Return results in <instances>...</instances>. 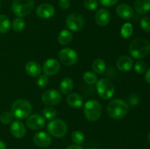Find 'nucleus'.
Instances as JSON below:
<instances>
[{
    "label": "nucleus",
    "instance_id": "f257e3e1",
    "mask_svg": "<svg viewBox=\"0 0 150 149\" xmlns=\"http://www.w3.org/2000/svg\"><path fill=\"white\" fill-rule=\"evenodd\" d=\"M128 50L132 57L136 59H142L149 53L150 43L144 38H136L131 41Z\"/></svg>",
    "mask_w": 150,
    "mask_h": 149
},
{
    "label": "nucleus",
    "instance_id": "f03ea898",
    "mask_svg": "<svg viewBox=\"0 0 150 149\" xmlns=\"http://www.w3.org/2000/svg\"><path fill=\"white\" fill-rule=\"evenodd\" d=\"M129 110V106L126 102L120 99L111 100L107 107L108 114L111 118L119 120L127 115Z\"/></svg>",
    "mask_w": 150,
    "mask_h": 149
},
{
    "label": "nucleus",
    "instance_id": "7ed1b4c3",
    "mask_svg": "<svg viewBox=\"0 0 150 149\" xmlns=\"http://www.w3.org/2000/svg\"><path fill=\"white\" fill-rule=\"evenodd\" d=\"M32 107L30 102L24 99H19L15 101L11 106V112L18 119H25L30 115Z\"/></svg>",
    "mask_w": 150,
    "mask_h": 149
},
{
    "label": "nucleus",
    "instance_id": "20e7f679",
    "mask_svg": "<svg viewBox=\"0 0 150 149\" xmlns=\"http://www.w3.org/2000/svg\"><path fill=\"white\" fill-rule=\"evenodd\" d=\"M102 106L98 101L89 99L85 103L83 107V112L85 117L89 121L95 122L98 121L102 114Z\"/></svg>",
    "mask_w": 150,
    "mask_h": 149
},
{
    "label": "nucleus",
    "instance_id": "39448f33",
    "mask_svg": "<svg viewBox=\"0 0 150 149\" xmlns=\"http://www.w3.org/2000/svg\"><path fill=\"white\" fill-rule=\"evenodd\" d=\"M35 5L34 0H13L12 11L18 18L27 16L32 11Z\"/></svg>",
    "mask_w": 150,
    "mask_h": 149
},
{
    "label": "nucleus",
    "instance_id": "423d86ee",
    "mask_svg": "<svg viewBox=\"0 0 150 149\" xmlns=\"http://www.w3.org/2000/svg\"><path fill=\"white\" fill-rule=\"evenodd\" d=\"M97 91L103 99H109L113 97L115 92L114 83L108 78H102L96 83Z\"/></svg>",
    "mask_w": 150,
    "mask_h": 149
},
{
    "label": "nucleus",
    "instance_id": "0eeeda50",
    "mask_svg": "<svg viewBox=\"0 0 150 149\" xmlns=\"http://www.w3.org/2000/svg\"><path fill=\"white\" fill-rule=\"evenodd\" d=\"M47 129L50 134L54 137L61 138L67 132V126L64 121L61 119H54L48 123Z\"/></svg>",
    "mask_w": 150,
    "mask_h": 149
},
{
    "label": "nucleus",
    "instance_id": "6e6552de",
    "mask_svg": "<svg viewBox=\"0 0 150 149\" xmlns=\"http://www.w3.org/2000/svg\"><path fill=\"white\" fill-rule=\"evenodd\" d=\"M84 18L81 13H73L67 18L66 26L70 30L78 32L84 26Z\"/></svg>",
    "mask_w": 150,
    "mask_h": 149
},
{
    "label": "nucleus",
    "instance_id": "1a4fd4ad",
    "mask_svg": "<svg viewBox=\"0 0 150 149\" xmlns=\"http://www.w3.org/2000/svg\"><path fill=\"white\" fill-rule=\"evenodd\" d=\"M59 57L63 64L72 66L76 64L79 60V56L76 51L70 48H64L59 51Z\"/></svg>",
    "mask_w": 150,
    "mask_h": 149
},
{
    "label": "nucleus",
    "instance_id": "9d476101",
    "mask_svg": "<svg viewBox=\"0 0 150 149\" xmlns=\"http://www.w3.org/2000/svg\"><path fill=\"white\" fill-rule=\"evenodd\" d=\"M62 94L58 91L54 89H49L42 94V101L45 105L48 106L57 105L61 102Z\"/></svg>",
    "mask_w": 150,
    "mask_h": 149
},
{
    "label": "nucleus",
    "instance_id": "9b49d317",
    "mask_svg": "<svg viewBox=\"0 0 150 149\" xmlns=\"http://www.w3.org/2000/svg\"><path fill=\"white\" fill-rule=\"evenodd\" d=\"M26 125L28 128L32 130H39L43 128L45 124V121L44 117L38 114L29 115L26 119Z\"/></svg>",
    "mask_w": 150,
    "mask_h": 149
},
{
    "label": "nucleus",
    "instance_id": "f8f14e48",
    "mask_svg": "<svg viewBox=\"0 0 150 149\" xmlns=\"http://www.w3.org/2000/svg\"><path fill=\"white\" fill-rule=\"evenodd\" d=\"M36 14L38 17L43 19H48L52 18L55 14V8L54 6L48 3L40 4L36 8Z\"/></svg>",
    "mask_w": 150,
    "mask_h": 149
},
{
    "label": "nucleus",
    "instance_id": "ddd939ff",
    "mask_svg": "<svg viewBox=\"0 0 150 149\" xmlns=\"http://www.w3.org/2000/svg\"><path fill=\"white\" fill-rule=\"evenodd\" d=\"M60 63L55 58H48L42 65V70L44 74L46 75H54L57 74L60 70Z\"/></svg>",
    "mask_w": 150,
    "mask_h": 149
},
{
    "label": "nucleus",
    "instance_id": "4468645a",
    "mask_svg": "<svg viewBox=\"0 0 150 149\" xmlns=\"http://www.w3.org/2000/svg\"><path fill=\"white\" fill-rule=\"evenodd\" d=\"M10 132L12 135L17 139L23 138L26 134V127L23 122H21L19 120H16L14 121H12L10 127Z\"/></svg>",
    "mask_w": 150,
    "mask_h": 149
},
{
    "label": "nucleus",
    "instance_id": "2eb2a0df",
    "mask_svg": "<svg viewBox=\"0 0 150 149\" xmlns=\"http://www.w3.org/2000/svg\"><path fill=\"white\" fill-rule=\"evenodd\" d=\"M34 143L36 145L41 148L48 147L51 144V137L49 134L45 131H39L34 135Z\"/></svg>",
    "mask_w": 150,
    "mask_h": 149
},
{
    "label": "nucleus",
    "instance_id": "dca6fc26",
    "mask_svg": "<svg viewBox=\"0 0 150 149\" xmlns=\"http://www.w3.org/2000/svg\"><path fill=\"white\" fill-rule=\"evenodd\" d=\"M117 13L120 18L125 20H130L134 16V10L127 4H120L117 7Z\"/></svg>",
    "mask_w": 150,
    "mask_h": 149
},
{
    "label": "nucleus",
    "instance_id": "f3484780",
    "mask_svg": "<svg viewBox=\"0 0 150 149\" xmlns=\"http://www.w3.org/2000/svg\"><path fill=\"white\" fill-rule=\"evenodd\" d=\"M95 18L97 24L100 26H106L111 20V13L106 9L101 8L96 12Z\"/></svg>",
    "mask_w": 150,
    "mask_h": 149
},
{
    "label": "nucleus",
    "instance_id": "a211bd4d",
    "mask_svg": "<svg viewBox=\"0 0 150 149\" xmlns=\"http://www.w3.org/2000/svg\"><path fill=\"white\" fill-rule=\"evenodd\" d=\"M117 67L120 71L128 72L133 68V60L131 57L127 55L120 56L117 61Z\"/></svg>",
    "mask_w": 150,
    "mask_h": 149
},
{
    "label": "nucleus",
    "instance_id": "6ab92c4d",
    "mask_svg": "<svg viewBox=\"0 0 150 149\" xmlns=\"http://www.w3.org/2000/svg\"><path fill=\"white\" fill-rule=\"evenodd\" d=\"M25 70L31 77H38L41 73L40 65L35 61H28L25 65Z\"/></svg>",
    "mask_w": 150,
    "mask_h": 149
},
{
    "label": "nucleus",
    "instance_id": "aec40b11",
    "mask_svg": "<svg viewBox=\"0 0 150 149\" xmlns=\"http://www.w3.org/2000/svg\"><path fill=\"white\" fill-rule=\"evenodd\" d=\"M67 103L71 108H79L83 105V99L79 93H70L67 97Z\"/></svg>",
    "mask_w": 150,
    "mask_h": 149
},
{
    "label": "nucleus",
    "instance_id": "412c9836",
    "mask_svg": "<svg viewBox=\"0 0 150 149\" xmlns=\"http://www.w3.org/2000/svg\"><path fill=\"white\" fill-rule=\"evenodd\" d=\"M134 8L139 14H146L150 11V0H135Z\"/></svg>",
    "mask_w": 150,
    "mask_h": 149
},
{
    "label": "nucleus",
    "instance_id": "4be33fe9",
    "mask_svg": "<svg viewBox=\"0 0 150 149\" xmlns=\"http://www.w3.org/2000/svg\"><path fill=\"white\" fill-rule=\"evenodd\" d=\"M73 89V81L70 77H64L59 84L60 91L63 94H69Z\"/></svg>",
    "mask_w": 150,
    "mask_h": 149
},
{
    "label": "nucleus",
    "instance_id": "5701e85b",
    "mask_svg": "<svg viewBox=\"0 0 150 149\" xmlns=\"http://www.w3.org/2000/svg\"><path fill=\"white\" fill-rule=\"evenodd\" d=\"M73 34L70 31L64 29L60 32L58 35V42L62 45H67L71 42L73 39Z\"/></svg>",
    "mask_w": 150,
    "mask_h": 149
},
{
    "label": "nucleus",
    "instance_id": "b1692460",
    "mask_svg": "<svg viewBox=\"0 0 150 149\" xmlns=\"http://www.w3.org/2000/svg\"><path fill=\"white\" fill-rule=\"evenodd\" d=\"M92 67L93 71L96 74H100L105 72L106 65H105V62L104 61V60H103L102 58H96L92 63Z\"/></svg>",
    "mask_w": 150,
    "mask_h": 149
},
{
    "label": "nucleus",
    "instance_id": "393cba45",
    "mask_svg": "<svg viewBox=\"0 0 150 149\" xmlns=\"http://www.w3.org/2000/svg\"><path fill=\"white\" fill-rule=\"evenodd\" d=\"M10 20L5 15H0V33L5 34L10 31Z\"/></svg>",
    "mask_w": 150,
    "mask_h": 149
},
{
    "label": "nucleus",
    "instance_id": "a878e982",
    "mask_svg": "<svg viewBox=\"0 0 150 149\" xmlns=\"http://www.w3.org/2000/svg\"><path fill=\"white\" fill-rule=\"evenodd\" d=\"M26 23L25 20L22 18H16L12 23V28L16 32H21L24 29Z\"/></svg>",
    "mask_w": 150,
    "mask_h": 149
},
{
    "label": "nucleus",
    "instance_id": "bb28decb",
    "mask_svg": "<svg viewBox=\"0 0 150 149\" xmlns=\"http://www.w3.org/2000/svg\"><path fill=\"white\" fill-rule=\"evenodd\" d=\"M83 80L86 83L89 85H93L98 81V76L95 72L87 71L84 72L83 75Z\"/></svg>",
    "mask_w": 150,
    "mask_h": 149
},
{
    "label": "nucleus",
    "instance_id": "cd10ccee",
    "mask_svg": "<svg viewBox=\"0 0 150 149\" xmlns=\"http://www.w3.org/2000/svg\"><path fill=\"white\" fill-rule=\"evenodd\" d=\"M133 32V25L130 23H125L123 24L121 29V36L125 39L129 38L132 35Z\"/></svg>",
    "mask_w": 150,
    "mask_h": 149
},
{
    "label": "nucleus",
    "instance_id": "c85d7f7f",
    "mask_svg": "<svg viewBox=\"0 0 150 149\" xmlns=\"http://www.w3.org/2000/svg\"><path fill=\"white\" fill-rule=\"evenodd\" d=\"M71 139L72 141H73L75 144L80 145L84 141L85 136L82 131H74L71 134Z\"/></svg>",
    "mask_w": 150,
    "mask_h": 149
},
{
    "label": "nucleus",
    "instance_id": "c756f323",
    "mask_svg": "<svg viewBox=\"0 0 150 149\" xmlns=\"http://www.w3.org/2000/svg\"><path fill=\"white\" fill-rule=\"evenodd\" d=\"M42 114H43L44 118H45L46 119L51 120L54 119L57 115V111L56 110L55 108H52V107H48V108H45V109H43L42 111Z\"/></svg>",
    "mask_w": 150,
    "mask_h": 149
},
{
    "label": "nucleus",
    "instance_id": "7c9ffc66",
    "mask_svg": "<svg viewBox=\"0 0 150 149\" xmlns=\"http://www.w3.org/2000/svg\"><path fill=\"white\" fill-rule=\"evenodd\" d=\"M13 117L14 116L13 115L12 112L6 111V112H2L0 115V121L3 124H9L13 121Z\"/></svg>",
    "mask_w": 150,
    "mask_h": 149
},
{
    "label": "nucleus",
    "instance_id": "2f4dec72",
    "mask_svg": "<svg viewBox=\"0 0 150 149\" xmlns=\"http://www.w3.org/2000/svg\"><path fill=\"white\" fill-rule=\"evenodd\" d=\"M83 5L86 10L92 11L98 7V1L97 0H85Z\"/></svg>",
    "mask_w": 150,
    "mask_h": 149
},
{
    "label": "nucleus",
    "instance_id": "473e14b6",
    "mask_svg": "<svg viewBox=\"0 0 150 149\" xmlns=\"http://www.w3.org/2000/svg\"><path fill=\"white\" fill-rule=\"evenodd\" d=\"M134 70L138 74H144L146 70V64L142 61H137L134 65Z\"/></svg>",
    "mask_w": 150,
    "mask_h": 149
},
{
    "label": "nucleus",
    "instance_id": "72a5a7b5",
    "mask_svg": "<svg viewBox=\"0 0 150 149\" xmlns=\"http://www.w3.org/2000/svg\"><path fill=\"white\" fill-rule=\"evenodd\" d=\"M140 26L145 32H150V18L143 17L141 19Z\"/></svg>",
    "mask_w": 150,
    "mask_h": 149
},
{
    "label": "nucleus",
    "instance_id": "f704fd0d",
    "mask_svg": "<svg viewBox=\"0 0 150 149\" xmlns=\"http://www.w3.org/2000/svg\"><path fill=\"white\" fill-rule=\"evenodd\" d=\"M48 83H49V79H48V75L45 74L40 75L38 79V81H37V84L40 88H44L47 86Z\"/></svg>",
    "mask_w": 150,
    "mask_h": 149
},
{
    "label": "nucleus",
    "instance_id": "c9c22d12",
    "mask_svg": "<svg viewBox=\"0 0 150 149\" xmlns=\"http://www.w3.org/2000/svg\"><path fill=\"white\" fill-rule=\"evenodd\" d=\"M101 5L105 7H110L117 4L119 0H98Z\"/></svg>",
    "mask_w": 150,
    "mask_h": 149
},
{
    "label": "nucleus",
    "instance_id": "e433bc0d",
    "mask_svg": "<svg viewBox=\"0 0 150 149\" xmlns=\"http://www.w3.org/2000/svg\"><path fill=\"white\" fill-rule=\"evenodd\" d=\"M59 5L63 10H65L70 7V0H59Z\"/></svg>",
    "mask_w": 150,
    "mask_h": 149
},
{
    "label": "nucleus",
    "instance_id": "4c0bfd02",
    "mask_svg": "<svg viewBox=\"0 0 150 149\" xmlns=\"http://www.w3.org/2000/svg\"><path fill=\"white\" fill-rule=\"evenodd\" d=\"M129 102L131 105H136L139 103V97L136 95H133L129 99Z\"/></svg>",
    "mask_w": 150,
    "mask_h": 149
},
{
    "label": "nucleus",
    "instance_id": "58836bf2",
    "mask_svg": "<svg viewBox=\"0 0 150 149\" xmlns=\"http://www.w3.org/2000/svg\"><path fill=\"white\" fill-rule=\"evenodd\" d=\"M66 149H82V148L79 145L74 144V145H71L68 146Z\"/></svg>",
    "mask_w": 150,
    "mask_h": 149
},
{
    "label": "nucleus",
    "instance_id": "ea45409f",
    "mask_svg": "<svg viewBox=\"0 0 150 149\" xmlns=\"http://www.w3.org/2000/svg\"><path fill=\"white\" fill-rule=\"evenodd\" d=\"M145 78H146V82L150 84V68L146 71V74H145Z\"/></svg>",
    "mask_w": 150,
    "mask_h": 149
},
{
    "label": "nucleus",
    "instance_id": "a19ab883",
    "mask_svg": "<svg viewBox=\"0 0 150 149\" xmlns=\"http://www.w3.org/2000/svg\"><path fill=\"white\" fill-rule=\"evenodd\" d=\"M0 149H7V147H6V145L2 140H0Z\"/></svg>",
    "mask_w": 150,
    "mask_h": 149
},
{
    "label": "nucleus",
    "instance_id": "79ce46f5",
    "mask_svg": "<svg viewBox=\"0 0 150 149\" xmlns=\"http://www.w3.org/2000/svg\"><path fill=\"white\" fill-rule=\"evenodd\" d=\"M147 141L148 143H149V144L150 145V132L149 133V134H148L147 136Z\"/></svg>",
    "mask_w": 150,
    "mask_h": 149
},
{
    "label": "nucleus",
    "instance_id": "37998d69",
    "mask_svg": "<svg viewBox=\"0 0 150 149\" xmlns=\"http://www.w3.org/2000/svg\"><path fill=\"white\" fill-rule=\"evenodd\" d=\"M1 0H0V7H1Z\"/></svg>",
    "mask_w": 150,
    "mask_h": 149
},
{
    "label": "nucleus",
    "instance_id": "c03bdc74",
    "mask_svg": "<svg viewBox=\"0 0 150 149\" xmlns=\"http://www.w3.org/2000/svg\"><path fill=\"white\" fill-rule=\"evenodd\" d=\"M89 149H96V148H89Z\"/></svg>",
    "mask_w": 150,
    "mask_h": 149
}]
</instances>
